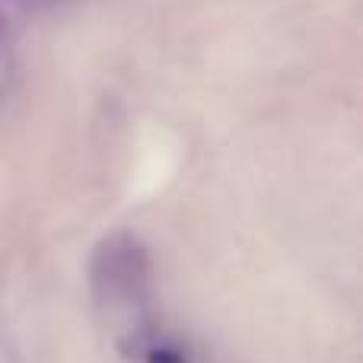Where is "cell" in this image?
<instances>
[{"label": "cell", "mask_w": 363, "mask_h": 363, "mask_svg": "<svg viewBox=\"0 0 363 363\" xmlns=\"http://www.w3.org/2000/svg\"><path fill=\"white\" fill-rule=\"evenodd\" d=\"M93 294L112 315H134L150 294V258L131 233H112L93 255Z\"/></svg>", "instance_id": "obj_1"}, {"label": "cell", "mask_w": 363, "mask_h": 363, "mask_svg": "<svg viewBox=\"0 0 363 363\" xmlns=\"http://www.w3.org/2000/svg\"><path fill=\"white\" fill-rule=\"evenodd\" d=\"M144 360L147 363H185L179 351H172V347H163V345H153L150 351H147Z\"/></svg>", "instance_id": "obj_2"}]
</instances>
